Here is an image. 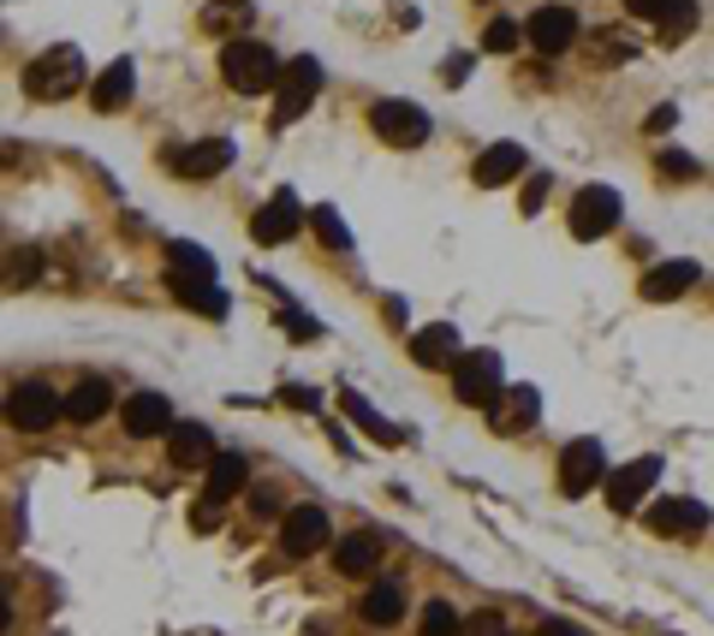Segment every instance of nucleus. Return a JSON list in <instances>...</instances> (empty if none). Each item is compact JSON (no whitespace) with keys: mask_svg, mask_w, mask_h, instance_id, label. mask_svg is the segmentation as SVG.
Wrapping results in <instances>:
<instances>
[{"mask_svg":"<svg viewBox=\"0 0 714 636\" xmlns=\"http://www.w3.org/2000/svg\"><path fill=\"white\" fill-rule=\"evenodd\" d=\"M221 78H227V90H239V96H262V90H281L286 66L274 61L268 42L239 36V42H227V48H221Z\"/></svg>","mask_w":714,"mask_h":636,"instance_id":"1","label":"nucleus"},{"mask_svg":"<svg viewBox=\"0 0 714 636\" xmlns=\"http://www.w3.org/2000/svg\"><path fill=\"white\" fill-rule=\"evenodd\" d=\"M84 90V54L61 42V48L36 54L31 66H24V96L31 101H72Z\"/></svg>","mask_w":714,"mask_h":636,"instance_id":"2","label":"nucleus"},{"mask_svg":"<svg viewBox=\"0 0 714 636\" xmlns=\"http://www.w3.org/2000/svg\"><path fill=\"white\" fill-rule=\"evenodd\" d=\"M501 393H506L501 387V351H464V358L453 363V398L459 405L488 410Z\"/></svg>","mask_w":714,"mask_h":636,"instance_id":"3","label":"nucleus"},{"mask_svg":"<svg viewBox=\"0 0 714 636\" xmlns=\"http://www.w3.org/2000/svg\"><path fill=\"white\" fill-rule=\"evenodd\" d=\"M7 417H12V428H24V435H48V428L66 417V398L54 387H42V381H19V387L7 393Z\"/></svg>","mask_w":714,"mask_h":636,"instance_id":"4","label":"nucleus"},{"mask_svg":"<svg viewBox=\"0 0 714 636\" xmlns=\"http://www.w3.org/2000/svg\"><path fill=\"white\" fill-rule=\"evenodd\" d=\"M619 215H625V202H619L614 185H584L572 197V239H584V244L607 239V232L619 227Z\"/></svg>","mask_w":714,"mask_h":636,"instance_id":"5","label":"nucleus"},{"mask_svg":"<svg viewBox=\"0 0 714 636\" xmlns=\"http://www.w3.org/2000/svg\"><path fill=\"white\" fill-rule=\"evenodd\" d=\"M316 96H322V61H316V54H298V61H286V78H281V90H274V120L293 125Z\"/></svg>","mask_w":714,"mask_h":636,"instance_id":"6","label":"nucleus"},{"mask_svg":"<svg viewBox=\"0 0 714 636\" xmlns=\"http://www.w3.org/2000/svg\"><path fill=\"white\" fill-rule=\"evenodd\" d=\"M370 125H375V138H382V143H393V150H417V143H429V113H422L417 101H375Z\"/></svg>","mask_w":714,"mask_h":636,"instance_id":"7","label":"nucleus"},{"mask_svg":"<svg viewBox=\"0 0 714 636\" xmlns=\"http://www.w3.org/2000/svg\"><path fill=\"white\" fill-rule=\"evenodd\" d=\"M595 482H607V452H602V440H572V447L560 452V494H565V500H584Z\"/></svg>","mask_w":714,"mask_h":636,"instance_id":"8","label":"nucleus"},{"mask_svg":"<svg viewBox=\"0 0 714 636\" xmlns=\"http://www.w3.org/2000/svg\"><path fill=\"white\" fill-rule=\"evenodd\" d=\"M333 541V529H328V512L322 506H293L281 517V547L293 559H310V553H322V547Z\"/></svg>","mask_w":714,"mask_h":636,"instance_id":"9","label":"nucleus"},{"mask_svg":"<svg viewBox=\"0 0 714 636\" xmlns=\"http://www.w3.org/2000/svg\"><path fill=\"white\" fill-rule=\"evenodd\" d=\"M655 476H661V458H631V464H619L614 470V476H607L602 487H607V506H614V512H637V506H644V494H649V487H655Z\"/></svg>","mask_w":714,"mask_h":636,"instance_id":"10","label":"nucleus"},{"mask_svg":"<svg viewBox=\"0 0 714 636\" xmlns=\"http://www.w3.org/2000/svg\"><path fill=\"white\" fill-rule=\"evenodd\" d=\"M524 36H530L536 54H565L578 42V12L572 7H536L524 19Z\"/></svg>","mask_w":714,"mask_h":636,"instance_id":"11","label":"nucleus"},{"mask_svg":"<svg viewBox=\"0 0 714 636\" xmlns=\"http://www.w3.org/2000/svg\"><path fill=\"white\" fill-rule=\"evenodd\" d=\"M298 227H304L298 197H293V190H274V197L256 209V220H251V239H256V244H286Z\"/></svg>","mask_w":714,"mask_h":636,"instance_id":"12","label":"nucleus"},{"mask_svg":"<svg viewBox=\"0 0 714 636\" xmlns=\"http://www.w3.org/2000/svg\"><path fill=\"white\" fill-rule=\"evenodd\" d=\"M637 24H661L667 42H679L684 31H696V0H625Z\"/></svg>","mask_w":714,"mask_h":636,"instance_id":"13","label":"nucleus"},{"mask_svg":"<svg viewBox=\"0 0 714 636\" xmlns=\"http://www.w3.org/2000/svg\"><path fill=\"white\" fill-rule=\"evenodd\" d=\"M655 536H696V529H708V506L703 500H655L644 512Z\"/></svg>","mask_w":714,"mask_h":636,"instance_id":"14","label":"nucleus"},{"mask_svg":"<svg viewBox=\"0 0 714 636\" xmlns=\"http://www.w3.org/2000/svg\"><path fill=\"white\" fill-rule=\"evenodd\" d=\"M536 410H542L536 387H506V393L488 405V428H494V435H524V428L536 423Z\"/></svg>","mask_w":714,"mask_h":636,"instance_id":"15","label":"nucleus"},{"mask_svg":"<svg viewBox=\"0 0 714 636\" xmlns=\"http://www.w3.org/2000/svg\"><path fill=\"white\" fill-rule=\"evenodd\" d=\"M173 173L179 179H215V173L232 167V143L227 138H209V143H191V150H173Z\"/></svg>","mask_w":714,"mask_h":636,"instance_id":"16","label":"nucleus"},{"mask_svg":"<svg viewBox=\"0 0 714 636\" xmlns=\"http://www.w3.org/2000/svg\"><path fill=\"white\" fill-rule=\"evenodd\" d=\"M524 155L518 143H488L483 155H476V167H471V179L483 185V190H501V185H513V179H524Z\"/></svg>","mask_w":714,"mask_h":636,"instance_id":"17","label":"nucleus"},{"mask_svg":"<svg viewBox=\"0 0 714 636\" xmlns=\"http://www.w3.org/2000/svg\"><path fill=\"white\" fill-rule=\"evenodd\" d=\"M411 358L422 369H453L464 351H459V328L453 321H435V328H417L411 333Z\"/></svg>","mask_w":714,"mask_h":636,"instance_id":"18","label":"nucleus"},{"mask_svg":"<svg viewBox=\"0 0 714 636\" xmlns=\"http://www.w3.org/2000/svg\"><path fill=\"white\" fill-rule=\"evenodd\" d=\"M167 286H173V298L185 309H197V316H215V321L227 316V292L215 286V274H167Z\"/></svg>","mask_w":714,"mask_h":636,"instance_id":"19","label":"nucleus"},{"mask_svg":"<svg viewBox=\"0 0 714 636\" xmlns=\"http://www.w3.org/2000/svg\"><path fill=\"white\" fill-rule=\"evenodd\" d=\"M173 428V405L162 393H138V398H125V435L131 440H155V435H167Z\"/></svg>","mask_w":714,"mask_h":636,"instance_id":"20","label":"nucleus"},{"mask_svg":"<svg viewBox=\"0 0 714 636\" xmlns=\"http://www.w3.org/2000/svg\"><path fill=\"white\" fill-rule=\"evenodd\" d=\"M691 286H696V262H691V256L655 262V268L644 274V298H649V304H673V298H684Z\"/></svg>","mask_w":714,"mask_h":636,"instance_id":"21","label":"nucleus"},{"mask_svg":"<svg viewBox=\"0 0 714 636\" xmlns=\"http://www.w3.org/2000/svg\"><path fill=\"white\" fill-rule=\"evenodd\" d=\"M244 482H251V458L244 452H221L209 464V482H202V500H215V506H221V500H232V494H244Z\"/></svg>","mask_w":714,"mask_h":636,"instance_id":"22","label":"nucleus"},{"mask_svg":"<svg viewBox=\"0 0 714 636\" xmlns=\"http://www.w3.org/2000/svg\"><path fill=\"white\" fill-rule=\"evenodd\" d=\"M131 90H138V72H131V61H113V66L96 78L90 108H96V113H120L125 101H131Z\"/></svg>","mask_w":714,"mask_h":636,"instance_id":"23","label":"nucleus"},{"mask_svg":"<svg viewBox=\"0 0 714 636\" xmlns=\"http://www.w3.org/2000/svg\"><path fill=\"white\" fill-rule=\"evenodd\" d=\"M108 405H113V387L101 375H84L78 387L66 393V417L72 423H101V417H108Z\"/></svg>","mask_w":714,"mask_h":636,"instance_id":"24","label":"nucleus"},{"mask_svg":"<svg viewBox=\"0 0 714 636\" xmlns=\"http://www.w3.org/2000/svg\"><path fill=\"white\" fill-rule=\"evenodd\" d=\"M167 447H173V464H215V458H221L202 423H173L167 428Z\"/></svg>","mask_w":714,"mask_h":636,"instance_id":"25","label":"nucleus"},{"mask_svg":"<svg viewBox=\"0 0 714 636\" xmlns=\"http://www.w3.org/2000/svg\"><path fill=\"white\" fill-rule=\"evenodd\" d=\"M251 0H209V7H202V31L209 36H227V42H239L244 31H251Z\"/></svg>","mask_w":714,"mask_h":636,"instance_id":"26","label":"nucleus"},{"mask_svg":"<svg viewBox=\"0 0 714 636\" xmlns=\"http://www.w3.org/2000/svg\"><path fill=\"white\" fill-rule=\"evenodd\" d=\"M399 613H405V583L399 577L370 583V595H363V625H399Z\"/></svg>","mask_w":714,"mask_h":636,"instance_id":"27","label":"nucleus"},{"mask_svg":"<svg viewBox=\"0 0 714 636\" xmlns=\"http://www.w3.org/2000/svg\"><path fill=\"white\" fill-rule=\"evenodd\" d=\"M340 405H345V417H352V423H358V428H363V435H370V440H382V447H399V440H405L399 428H393V423L382 417V410H375L370 398H363V393H345Z\"/></svg>","mask_w":714,"mask_h":636,"instance_id":"28","label":"nucleus"},{"mask_svg":"<svg viewBox=\"0 0 714 636\" xmlns=\"http://www.w3.org/2000/svg\"><path fill=\"white\" fill-rule=\"evenodd\" d=\"M333 566H340L345 577L375 571V566H382V541H375V536H345V541H333Z\"/></svg>","mask_w":714,"mask_h":636,"instance_id":"29","label":"nucleus"},{"mask_svg":"<svg viewBox=\"0 0 714 636\" xmlns=\"http://www.w3.org/2000/svg\"><path fill=\"white\" fill-rule=\"evenodd\" d=\"M167 274H215V256L191 239H173L167 244Z\"/></svg>","mask_w":714,"mask_h":636,"instance_id":"30","label":"nucleus"},{"mask_svg":"<svg viewBox=\"0 0 714 636\" xmlns=\"http://www.w3.org/2000/svg\"><path fill=\"white\" fill-rule=\"evenodd\" d=\"M417 636H464V618L447 601H429V606H422V618H417Z\"/></svg>","mask_w":714,"mask_h":636,"instance_id":"31","label":"nucleus"},{"mask_svg":"<svg viewBox=\"0 0 714 636\" xmlns=\"http://www.w3.org/2000/svg\"><path fill=\"white\" fill-rule=\"evenodd\" d=\"M310 227H316V239H322L328 250H352V232H345V220L328 209V202H316L310 209Z\"/></svg>","mask_w":714,"mask_h":636,"instance_id":"32","label":"nucleus"},{"mask_svg":"<svg viewBox=\"0 0 714 636\" xmlns=\"http://www.w3.org/2000/svg\"><path fill=\"white\" fill-rule=\"evenodd\" d=\"M524 42V24L518 19H488V31H483V48L488 54H513Z\"/></svg>","mask_w":714,"mask_h":636,"instance_id":"33","label":"nucleus"},{"mask_svg":"<svg viewBox=\"0 0 714 636\" xmlns=\"http://www.w3.org/2000/svg\"><path fill=\"white\" fill-rule=\"evenodd\" d=\"M36 274H42L36 250H12V268H7V286H31Z\"/></svg>","mask_w":714,"mask_h":636,"instance_id":"34","label":"nucleus"},{"mask_svg":"<svg viewBox=\"0 0 714 636\" xmlns=\"http://www.w3.org/2000/svg\"><path fill=\"white\" fill-rule=\"evenodd\" d=\"M542 202H548V173H530V179H524V202H518V209L524 215H542Z\"/></svg>","mask_w":714,"mask_h":636,"instance_id":"35","label":"nucleus"},{"mask_svg":"<svg viewBox=\"0 0 714 636\" xmlns=\"http://www.w3.org/2000/svg\"><path fill=\"white\" fill-rule=\"evenodd\" d=\"M464 636H506V618L494 613V606H488V613H471V618H464Z\"/></svg>","mask_w":714,"mask_h":636,"instance_id":"36","label":"nucleus"},{"mask_svg":"<svg viewBox=\"0 0 714 636\" xmlns=\"http://www.w3.org/2000/svg\"><path fill=\"white\" fill-rule=\"evenodd\" d=\"M661 173H667V179H696V161L684 155V150H667L661 155Z\"/></svg>","mask_w":714,"mask_h":636,"instance_id":"37","label":"nucleus"},{"mask_svg":"<svg viewBox=\"0 0 714 636\" xmlns=\"http://www.w3.org/2000/svg\"><path fill=\"white\" fill-rule=\"evenodd\" d=\"M281 328L293 339H316V333H322V328H316V316H298V309H281Z\"/></svg>","mask_w":714,"mask_h":636,"instance_id":"38","label":"nucleus"},{"mask_svg":"<svg viewBox=\"0 0 714 636\" xmlns=\"http://www.w3.org/2000/svg\"><path fill=\"white\" fill-rule=\"evenodd\" d=\"M281 398L293 410H316V387H281Z\"/></svg>","mask_w":714,"mask_h":636,"instance_id":"39","label":"nucleus"},{"mask_svg":"<svg viewBox=\"0 0 714 636\" xmlns=\"http://www.w3.org/2000/svg\"><path fill=\"white\" fill-rule=\"evenodd\" d=\"M441 78L447 84H464V78H471V54H453V61L441 66Z\"/></svg>","mask_w":714,"mask_h":636,"instance_id":"40","label":"nucleus"},{"mask_svg":"<svg viewBox=\"0 0 714 636\" xmlns=\"http://www.w3.org/2000/svg\"><path fill=\"white\" fill-rule=\"evenodd\" d=\"M536 636H584V630H578V625H565V618H548V625L536 630Z\"/></svg>","mask_w":714,"mask_h":636,"instance_id":"41","label":"nucleus"},{"mask_svg":"<svg viewBox=\"0 0 714 636\" xmlns=\"http://www.w3.org/2000/svg\"><path fill=\"white\" fill-rule=\"evenodd\" d=\"M673 120H679L673 108H655V113H649V131H667V125H673Z\"/></svg>","mask_w":714,"mask_h":636,"instance_id":"42","label":"nucleus"},{"mask_svg":"<svg viewBox=\"0 0 714 636\" xmlns=\"http://www.w3.org/2000/svg\"><path fill=\"white\" fill-rule=\"evenodd\" d=\"M251 506H256V517H268V512H281V500H274V494H251Z\"/></svg>","mask_w":714,"mask_h":636,"instance_id":"43","label":"nucleus"}]
</instances>
